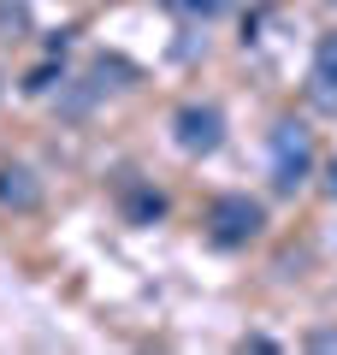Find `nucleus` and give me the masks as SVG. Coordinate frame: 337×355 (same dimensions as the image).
<instances>
[{
	"label": "nucleus",
	"instance_id": "nucleus-1",
	"mask_svg": "<svg viewBox=\"0 0 337 355\" xmlns=\"http://www.w3.org/2000/svg\"><path fill=\"white\" fill-rule=\"evenodd\" d=\"M313 166H320V148H313V130L302 125V119H273V130H266V172H273V190L278 196H296L308 190Z\"/></svg>",
	"mask_w": 337,
	"mask_h": 355
},
{
	"label": "nucleus",
	"instance_id": "nucleus-2",
	"mask_svg": "<svg viewBox=\"0 0 337 355\" xmlns=\"http://www.w3.org/2000/svg\"><path fill=\"white\" fill-rule=\"evenodd\" d=\"M261 231H266V207L254 202V196H243V190H225L219 202L207 207V237L219 243V249H249Z\"/></svg>",
	"mask_w": 337,
	"mask_h": 355
},
{
	"label": "nucleus",
	"instance_id": "nucleus-3",
	"mask_svg": "<svg viewBox=\"0 0 337 355\" xmlns=\"http://www.w3.org/2000/svg\"><path fill=\"white\" fill-rule=\"evenodd\" d=\"M172 142L189 154V160H207V154H219L225 142V113L213 101H184L172 113Z\"/></svg>",
	"mask_w": 337,
	"mask_h": 355
},
{
	"label": "nucleus",
	"instance_id": "nucleus-4",
	"mask_svg": "<svg viewBox=\"0 0 337 355\" xmlns=\"http://www.w3.org/2000/svg\"><path fill=\"white\" fill-rule=\"evenodd\" d=\"M308 107L325 119H337V30H325L313 42V65H308Z\"/></svg>",
	"mask_w": 337,
	"mask_h": 355
},
{
	"label": "nucleus",
	"instance_id": "nucleus-5",
	"mask_svg": "<svg viewBox=\"0 0 337 355\" xmlns=\"http://www.w3.org/2000/svg\"><path fill=\"white\" fill-rule=\"evenodd\" d=\"M0 207H12V214H36L42 207V178L24 160H0Z\"/></svg>",
	"mask_w": 337,
	"mask_h": 355
},
{
	"label": "nucleus",
	"instance_id": "nucleus-6",
	"mask_svg": "<svg viewBox=\"0 0 337 355\" xmlns=\"http://www.w3.org/2000/svg\"><path fill=\"white\" fill-rule=\"evenodd\" d=\"M119 207H125L130 225H154V219H166V196L154 190V184H125V190H119Z\"/></svg>",
	"mask_w": 337,
	"mask_h": 355
},
{
	"label": "nucleus",
	"instance_id": "nucleus-7",
	"mask_svg": "<svg viewBox=\"0 0 337 355\" xmlns=\"http://www.w3.org/2000/svg\"><path fill=\"white\" fill-rule=\"evenodd\" d=\"M0 36H30V0H0Z\"/></svg>",
	"mask_w": 337,
	"mask_h": 355
},
{
	"label": "nucleus",
	"instance_id": "nucleus-8",
	"mask_svg": "<svg viewBox=\"0 0 337 355\" xmlns=\"http://www.w3.org/2000/svg\"><path fill=\"white\" fill-rule=\"evenodd\" d=\"M172 12H184V18H196V24H207V18H219V12H231V0H166Z\"/></svg>",
	"mask_w": 337,
	"mask_h": 355
},
{
	"label": "nucleus",
	"instance_id": "nucleus-9",
	"mask_svg": "<svg viewBox=\"0 0 337 355\" xmlns=\"http://www.w3.org/2000/svg\"><path fill=\"white\" fill-rule=\"evenodd\" d=\"M53 77H60V65H36V71L24 77V89H30V95H48V89H53Z\"/></svg>",
	"mask_w": 337,
	"mask_h": 355
},
{
	"label": "nucleus",
	"instance_id": "nucleus-10",
	"mask_svg": "<svg viewBox=\"0 0 337 355\" xmlns=\"http://www.w3.org/2000/svg\"><path fill=\"white\" fill-rule=\"evenodd\" d=\"M308 343H313V349H337V331H313Z\"/></svg>",
	"mask_w": 337,
	"mask_h": 355
},
{
	"label": "nucleus",
	"instance_id": "nucleus-11",
	"mask_svg": "<svg viewBox=\"0 0 337 355\" xmlns=\"http://www.w3.org/2000/svg\"><path fill=\"white\" fill-rule=\"evenodd\" d=\"M325 196L337 202V160H325Z\"/></svg>",
	"mask_w": 337,
	"mask_h": 355
},
{
	"label": "nucleus",
	"instance_id": "nucleus-12",
	"mask_svg": "<svg viewBox=\"0 0 337 355\" xmlns=\"http://www.w3.org/2000/svg\"><path fill=\"white\" fill-rule=\"evenodd\" d=\"M0 83H6V71H0Z\"/></svg>",
	"mask_w": 337,
	"mask_h": 355
}]
</instances>
